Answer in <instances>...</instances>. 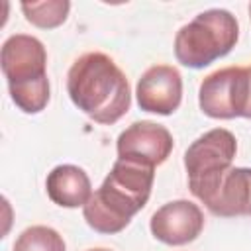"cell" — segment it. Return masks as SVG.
I'll return each mask as SVG.
<instances>
[{
  "label": "cell",
  "mask_w": 251,
  "mask_h": 251,
  "mask_svg": "<svg viewBox=\"0 0 251 251\" xmlns=\"http://www.w3.org/2000/svg\"><path fill=\"white\" fill-rule=\"evenodd\" d=\"M12 251H67V247L59 231L53 227L31 226L18 235Z\"/></svg>",
  "instance_id": "cell-13"
},
{
  "label": "cell",
  "mask_w": 251,
  "mask_h": 251,
  "mask_svg": "<svg viewBox=\"0 0 251 251\" xmlns=\"http://www.w3.org/2000/svg\"><path fill=\"white\" fill-rule=\"evenodd\" d=\"M47 196L53 204L63 208H78L88 202L92 196V184L88 175L76 165H59L55 167L45 180Z\"/></svg>",
  "instance_id": "cell-11"
},
{
  "label": "cell",
  "mask_w": 251,
  "mask_h": 251,
  "mask_svg": "<svg viewBox=\"0 0 251 251\" xmlns=\"http://www.w3.org/2000/svg\"><path fill=\"white\" fill-rule=\"evenodd\" d=\"M155 239L167 245H186L204 229V214L190 200H173L163 204L149 222Z\"/></svg>",
  "instance_id": "cell-9"
},
{
  "label": "cell",
  "mask_w": 251,
  "mask_h": 251,
  "mask_svg": "<svg viewBox=\"0 0 251 251\" xmlns=\"http://www.w3.org/2000/svg\"><path fill=\"white\" fill-rule=\"evenodd\" d=\"M71 4L67 0H45V2H22L25 20L41 29H53L61 25L69 16Z\"/></svg>",
  "instance_id": "cell-12"
},
{
  "label": "cell",
  "mask_w": 251,
  "mask_h": 251,
  "mask_svg": "<svg viewBox=\"0 0 251 251\" xmlns=\"http://www.w3.org/2000/svg\"><path fill=\"white\" fill-rule=\"evenodd\" d=\"M88 251H110V249H102V247H96V249H88Z\"/></svg>",
  "instance_id": "cell-14"
},
{
  "label": "cell",
  "mask_w": 251,
  "mask_h": 251,
  "mask_svg": "<svg viewBox=\"0 0 251 251\" xmlns=\"http://www.w3.org/2000/svg\"><path fill=\"white\" fill-rule=\"evenodd\" d=\"M67 92L73 104L96 124H116L131 104L129 82L106 53L80 55L67 73Z\"/></svg>",
  "instance_id": "cell-1"
},
{
  "label": "cell",
  "mask_w": 251,
  "mask_h": 251,
  "mask_svg": "<svg viewBox=\"0 0 251 251\" xmlns=\"http://www.w3.org/2000/svg\"><path fill=\"white\" fill-rule=\"evenodd\" d=\"M137 104L141 110L169 116L173 114L182 100V76L178 69L171 65H155L149 67L135 88Z\"/></svg>",
  "instance_id": "cell-10"
},
{
  "label": "cell",
  "mask_w": 251,
  "mask_h": 251,
  "mask_svg": "<svg viewBox=\"0 0 251 251\" xmlns=\"http://www.w3.org/2000/svg\"><path fill=\"white\" fill-rule=\"evenodd\" d=\"M200 110L214 120H251V65L210 73L198 90Z\"/></svg>",
  "instance_id": "cell-5"
},
{
  "label": "cell",
  "mask_w": 251,
  "mask_h": 251,
  "mask_svg": "<svg viewBox=\"0 0 251 251\" xmlns=\"http://www.w3.org/2000/svg\"><path fill=\"white\" fill-rule=\"evenodd\" d=\"M155 180V167L118 159L82 206L86 224L98 233H118L147 204Z\"/></svg>",
  "instance_id": "cell-2"
},
{
  "label": "cell",
  "mask_w": 251,
  "mask_h": 251,
  "mask_svg": "<svg viewBox=\"0 0 251 251\" xmlns=\"http://www.w3.org/2000/svg\"><path fill=\"white\" fill-rule=\"evenodd\" d=\"M249 16H251V4H249Z\"/></svg>",
  "instance_id": "cell-15"
},
{
  "label": "cell",
  "mask_w": 251,
  "mask_h": 251,
  "mask_svg": "<svg viewBox=\"0 0 251 251\" xmlns=\"http://www.w3.org/2000/svg\"><path fill=\"white\" fill-rule=\"evenodd\" d=\"M2 73L12 102L25 114H39L49 102L47 51L25 33L10 35L2 45Z\"/></svg>",
  "instance_id": "cell-3"
},
{
  "label": "cell",
  "mask_w": 251,
  "mask_h": 251,
  "mask_svg": "<svg viewBox=\"0 0 251 251\" xmlns=\"http://www.w3.org/2000/svg\"><path fill=\"white\" fill-rule=\"evenodd\" d=\"M173 145L175 141L171 131L165 126L147 120L126 127L116 141L118 159H127L149 167L165 163L173 151Z\"/></svg>",
  "instance_id": "cell-8"
},
{
  "label": "cell",
  "mask_w": 251,
  "mask_h": 251,
  "mask_svg": "<svg viewBox=\"0 0 251 251\" xmlns=\"http://www.w3.org/2000/svg\"><path fill=\"white\" fill-rule=\"evenodd\" d=\"M237 153L235 135L229 129L216 127L194 139L184 153L188 188H196L226 173Z\"/></svg>",
  "instance_id": "cell-6"
},
{
  "label": "cell",
  "mask_w": 251,
  "mask_h": 251,
  "mask_svg": "<svg viewBox=\"0 0 251 251\" xmlns=\"http://www.w3.org/2000/svg\"><path fill=\"white\" fill-rule=\"evenodd\" d=\"M190 192L214 216H251V169L247 167H229L216 178L190 188Z\"/></svg>",
  "instance_id": "cell-7"
},
{
  "label": "cell",
  "mask_w": 251,
  "mask_h": 251,
  "mask_svg": "<svg viewBox=\"0 0 251 251\" xmlns=\"http://www.w3.org/2000/svg\"><path fill=\"white\" fill-rule=\"evenodd\" d=\"M239 25L231 12L212 8L200 12L176 31L175 57L188 69H204L226 57L237 43Z\"/></svg>",
  "instance_id": "cell-4"
}]
</instances>
